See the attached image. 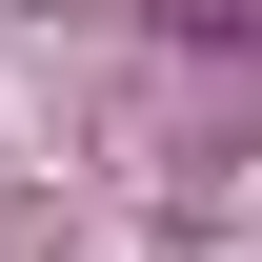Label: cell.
I'll return each mask as SVG.
<instances>
[{"mask_svg":"<svg viewBox=\"0 0 262 262\" xmlns=\"http://www.w3.org/2000/svg\"><path fill=\"white\" fill-rule=\"evenodd\" d=\"M162 20H182V40H262V0H162Z\"/></svg>","mask_w":262,"mask_h":262,"instance_id":"1","label":"cell"}]
</instances>
